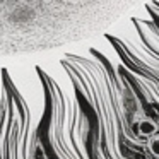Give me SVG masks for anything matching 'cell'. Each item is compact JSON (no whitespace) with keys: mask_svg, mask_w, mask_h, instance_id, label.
Returning <instances> with one entry per match:
<instances>
[{"mask_svg":"<svg viewBox=\"0 0 159 159\" xmlns=\"http://www.w3.org/2000/svg\"><path fill=\"white\" fill-rule=\"evenodd\" d=\"M149 149H151L152 154L159 157V137H152L151 139V142H149Z\"/></svg>","mask_w":159,"mask_h":159,"instance_id":"3957f363","label":"cell"},{"mask_svg":"<svg viewBox=\"0 0 159 159\" xmlns=\"http://www.w3.org/2000/svg\"><path fill=\"white\" fill-rule=\"evenodd\" d=\"M149 0H0V57L46 53L93 41Z\"/></svg>","mask_w":159,"mask_h":159,"instance_id":"6da1fadb","label":"cell"},{"mask_svg":"<svg viewBox=\"0 0 159 159\" xmlns=\"http://www.w3.org/2000/svg\"><path fill=\"white\" fill-rule=\"evenodd\" d=\"M137 127H139V134L144 135V137H151V135H154L156 130H157V128H156V123L151 120H140Z\"/></svg>","mask_w":159,"mask_h":159,"instance_id":"7a4b0ae2","label":"cell"}]
</instances>
